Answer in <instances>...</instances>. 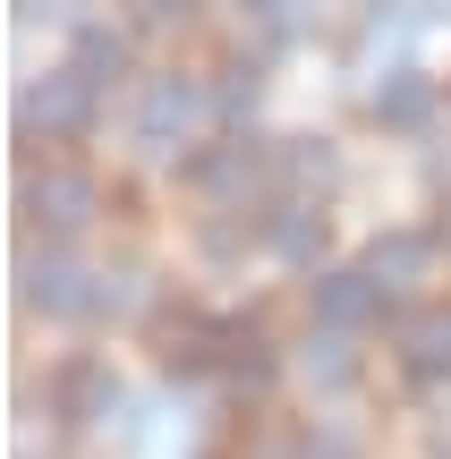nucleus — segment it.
<instances>
[{
  "mask_svg": "<svg viewBox=\"0 0 451 459\" xmlns=\"http://www.w3.org/2000/svg\"><path fill=\"white\" fill-rule=\"evenodd\" d=\"M273 179H282V145H265V136H247V128H239L230 145H213V153H187V187L230 204V213H247V196L273 187Z\"/></svg>",
  "mask_w": 451,
  "mask_h": 459,
  "instance_id": "f257e3e1",
  "label": "nucleus"
},
{
  "mask_svg": "<svg viewBox=\"0 0 451 459\" xmlns=\"http://www.w3.org/2000/svg\"><path fill=\"white\" fill-rule=\"evenodd\" d=\"M204 111H213V94H204L196 77H179V68H170V77H145V94H136V153L170 162V153L204 128Z\"/></svg>",
  "mask_w": 451,
  "mask_h": 459,
  "instance_id": "f03ea898",
  "label": "nucleus"
},
{
  "mask_svg": "<svg viewBox=\"0 0 451 459\" xmlns=\"http://www.w3.org/2000/svg\"><path fill=\"white\" fill-rule=\"evenodd\" d=\"M17 213H26L34 230H51V238H68V230H85L102 213V187L85 179V170H68V162H43V170H26V187H17Z\"/></svg>",
  "mask_w": 451,
  "mask_h": 459,
  "instance_id": "7ed1b4c3",
  "label": "nucleus"
},
{
  "mask_svg": "<svg viewBox=\"0 0 451 459\" xmlns=\"http://www.w3.org/2000/svg\"><path fill=\"white\" fill-rule=\"evenodd\" d=\"M85 290H94V273H77V255L68 247H43V255H17V298H26V315H85Z\"/></svg>",
  "mask_w": 451,
  "mask_h": 459,
  "instance_id": "20e7f679",
  "label": "nucleus"
},
{
  "mask_svg": "<svg viewBox=\"0 0 451 459\" xmlns=\"http://www.w3.org/2000/svg\"><path fill=\"white\" fill-rule=\"evenodd\" d=\"M17 128H43V136H77V128H94V85L77 77V68H60V77H43V85H26V102H17Z\"/></svg>",
  "mask_w": 451,
  "mask_h": 459,
  "instance_id": "39448f33",
  "label": "nucleus"
},
{
  "mask_svg": "<svg viewBox=\"0 0 451 459\" xmlns=\"http://www.w3.org/2000/svg\"><path fill=\"white\" fill-rule=\"evenodd\" d=\"M426 264H435V238H426V230H392V238H375L367 255H358V273H367L375 290H384V307H392L401 290L426 281Z\"/></svg>",
  "mask_w": 451,
  "mask_h": 459,
  "instance_id": "423d86ee",
  "label": "nucleus"
},
{
  "mask_svg": "<svg viewBox=\"0 0 451 459\" xmlns=\"http://www.w3.org/2000/svg\"><path fill=\"white\" fill-rule=\"evenodd\" d=\"M265 238H273V255H290V264H324V247H333V221H324V204L316 196H282L265 213Z\"/></svg>",
  "mask_w": 451,
  "mask_h": 459,
  "instance_id": "0eeeda50",
  "label": "nucleus"
},
{
  "mask_svg": "<svg viewBox=\"0 0 451 459\" xmlns=\"http://www.w3.org/2000/svg\"><path fill=\"white\" fill-rule=\"evenodd\" d=\"M384 315V290H375L367 273H316V324L324 332H358V324H375Z\"/></svg>",
  "mask_w": 451,
  "mask_h": 459,
  "instance_id": "6e6552de",
  "label": "nucleus"
},
{
  "mask_svg": "<svg viewBox=\"0 0 451 459\" xmlns=\"http://www.w3.org/2000/svg\"><path fill=\"white\" fill-rule=\"evenodd\" d=\"M51 392H60V417H68V426H102V417L119 409V383H111V366H102V358H68Z\"/></svg>",
  "mask_w": 451,
  "mask_h": 459,
  "instance_id": "1a4fd4ad",
  "label": "nucleus"
},
{
  "mask_svg": "<svg viewBox=\"0 0 451 459\" xmlns=\"http://www.w3.org/2000/svg\"><path fill=\"white\" fill-rule=\"evenodd\" d=\"M367 111H375V128H401V136H418L426 119H435V77H418V68H392V77L367 94Z\"/></svg>",
  "mask_w": 451,
  "mask_h": 459,
  "instance_id": "9d476101",
  "label": "nucleus"
},
{
  "mask_svg": "<svg viewBox=\"0 0 451 459\" xmlns=\"http://www.w3.org/2000/svg\"><path fill=\"white\" fill-rule=\"evenodd\" d=\"M401 366L418 383H443L451 375V307H426V315L401 324Z\"/></svg>",
  "mask_w": 451,
  "mask_h": 459,
  "instance_id": "9b49d317",
  "label": "nucleus"
},
{
  "mask_svg": "<svg viewBox=\"0 0 451 459\" xmlns=\"http://www.w3.org/2000/svg\"><path fill=\"white\" fill-rule=\"evenodd\" d=\"M282 187H290V196H333V187H341V153H333V136H290V145H282Z\"/></svg>",
  "mask_w": 451,
  "mask_h": 459,
  "instance_id": "f8f14e48",
  "label": "nucleus"
},
{
  "mask_svg": "<svg viewBox=\"0 0 451 459\" xmlns=\"http://www.w3.org/2000/svg\"><path fill=\"white\" fill-rule=\"evenodd\" d=\"M68 68H77L94 94H102V85H119V77H128V34H119V26H77V43H68Z\"/></svg>",
  "mask_w": 451,
  "mask_h": 459,
  "instance_id": "ddd939ff",
  "label": "nucleus"
},
{
  "mask_svg": "<svg viewBox=\"0 0 451 459\" xmlns=\"http://www.w3.org/2000/svg\"><path fill=\"white\" fill-rule=\"evenodd\" d=\"M221 375L247 383V392H265V383H273V341L256 324H221Z\"/></svg>",
  "mask_w": 451,
  "mask_h": 459,
  "instance_id": "4468645a",
  "label": "nucleus"
},
{
  "mask_svg": "<svg viewBox=\"0 0 451 459\" xmlns=\"http://www.w3.org/2000/svg\"><path fill=\"white\" fill-rule=\"evenodd\" d=\"M256 94H265L256 60H230V68H221V85H213V111H221V119H247V111H256Z\"/></svg>",
  "mask_w": 451,
  "mask_h": 459,
  "instance_id": "2eb2a0df",
  "label": "nucleus"
},
{
  "mask_svg": "<svg viewBox=\"0 0 451 459\" xmlns=\"http://www.w3.org/2000/svg\"><path fill=\"white\" fill-rule=\"evenodd\" d=\"M265 9V26H273V43H299V34H316V17H324V0H256Z\"/></svg>",
  "mask_w": 451,
  "mask_h": 459,
  "instance_id": "dca6fc26",
  "label": "nucleus"
},
{
  "mask_svg": "<svg viewBox=\"0 0 451 459\" xmlns=\"http://www.w3.org/2000/svg\"><path fill=\"white\" fill-rule=\"evenodd\" d=\"M307 375L316 383H350V332H316V341H307Z\"/></svg>",
  "mask_w": 451,
  "mask_h": 459,
  "instance_id": "f3484780",
  "label": "nucleus"
},
{
  "mask_svg": "<svg viewBox=\"0 0 451 459\" xmlns=\"http://www.w3.org/2000/svg\"><path fill=\"white\" fill-rule=\"evenodd\" d=\"M136 307V273L119 264V273H94V290H85V315H128Z\"/></svg>",
  "mask_w": 451,
  "mask_h": 459,
  "instance_id": "a211bd4d",
  "label": "nucleus"
},
{
  "mask_svg": "<svg viewBox=\"0 0 451 459\" xmlns=\"http://www.w3.org/2000/svg\"><path fill=\"white\" fill-rule=\"evenodd\" d=\"M136 9V34H179V26H196V0H128Z\"/></svg>",
  "mask_w": 451,
  "mask_h": 459,
  "instance_id": "6ab92c4d",
  "label": "nucleus"
},
{
  "mask_svg": "<svg viewBox=\"0 0 451 459\" xmlns=\"http://www.w3.org/2000/svg\"><path fill=\"white\" fill-rule=\"evenodd\" d=\"M239 247H247V221H204V255L213 264H230Z\"/></svg>",
  "mask_w": 451,
  "mask_h": 459,
  "instance_id": "aec40b11",
  "label": "nucleus"
},
{
  "mask_svg": "<svg viewBox=\"0 0 451 459\" xmlns=\"http://www.w3.org/2000/svg\"><path fill=\"white\" fill-rule=\"evenodd\" d=\"M435 459H451V443H443V451H435Z\"/></svg>",
  "mask_w": 451,
  "mask_h": 459,
  "instance_id": "412c9836",
  "label": "nucleus"
}]
</instances>
